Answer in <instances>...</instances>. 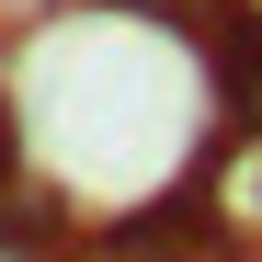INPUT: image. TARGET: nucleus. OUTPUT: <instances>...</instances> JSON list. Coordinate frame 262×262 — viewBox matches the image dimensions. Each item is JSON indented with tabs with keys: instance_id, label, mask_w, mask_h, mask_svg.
<instances>
[{
	"instance_id": "f03ea898",
	"label": "nucleus",
	"mask_w": 262,
	"mask_h": 262,
	"mask_svg": "<svg viewBox=\"0 0 262 262\" xmlns=\"http://www.w3.org/2000/svg\"><path fill=\"white\" fill-rule=\"evenodd\" d=\"M194 46H205V69H216V114L262 148V0H228Z\"/></svg>"
},
{
	"instance_id": "39448f33",
	"label": "nucleus",
	"mask_w": 262,
	"mask_h": 262,
	"mask_svg": "<svg viewBox=\"0 0 262 262\" xmlns=\"http://www.w3.org/2000/svg\"><path fill=\"white\" fill-rule=\"evenodd\" d=\"M228 0H114V23H171V34H205Z\"/></svg>"
},
{
	"instance_id": "f257e3e1",
	"label": "nucleus",
	"mask_w": 262,
	"mask_h": 262,
	"mask_svg": "<svg viewBox=\"0 0 262 262\" xmlns=\"http://www.w3.org/2000/svg\"><path fill=\"white\" fill-rule=\"evenodd\" d=\"M69 262H262V251L239 239V216L216 205V183H194V194H160L137 216H114V228H92Z\"/></svg>"
},
{
	"instance_id": "20e7f679",
	"label": "nucleus",
	"mask_w": 262,
	"mask_h": 262,
	"mask_svg": "<svg viewBox=\"0 0 262 262\" xmlns=\"http://www.w3.org/2000/svg\"><path fill=\"white\" fill-rule=\"evenodd\" d=\"M205 183H216V171H205ZM216 205H228V216H239V239L262 251V148H251V137H239V171L216 183Z\"/></svg>"
},
{
	"instance_id": "423d86ee",
	"label": "nucleus",
	"mask_w": 262,
	"mask_h": 262,
	"mask_svg": "<svg viewBox=\"0 0 262 262\" xmlns=\"http://www.w3.org/2000/svg\"><path fill=\"white\" fill-rule=\"evenodd\" d=\"M69 0H0V34H23V23H57Z\"/></svg>"
},
{
	"instance_id": "7ed1b4c3",
	"label": "nucleus",
	"mask_w": 262,
	"mask_h": 262,
	"mask_svg": "<svg viewBox=\"0 0 262 262\" xmlns=\"http://www.w3.org/2000/svg\"><path fill=\"white\" fill-rule=\"evenodd\" d=\"M80 239H69V216H57V194L46 183H23V205L0 216V262H69Z\"/></svg>"
}]
</instances>
